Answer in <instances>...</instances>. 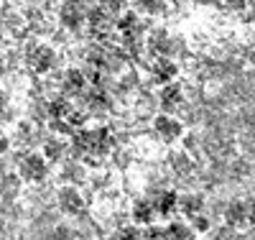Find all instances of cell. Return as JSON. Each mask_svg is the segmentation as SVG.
I'll return each instance as SVG.
<instances>
[{
    "label": "cell",
    "instance_id": "1",
    "mask_svg": "<svg viewBox=\"0 0 255 240\" xmlns=\"http://www.w3.org/2000/svg\"><path fill=\"white\" fill-rule=\"evenodd\" d=\"M113 146L110 130L97 128V130H82L74 136V151L77 154H90V156H105Z\"/></svg>",
    "mask_w": 255,
    "mask_h": 240
},
{
    "label": "cell",
    "instance_id": "2",
    "mask_svg": "<svg viewBox=\"0 0 255 240\" xmlns=\"http://www.w3.org/2000/svg\"><path fill=\"white\" fill-rule=\"evenodd\" d=\"M20 174H23L28 182H41V179H44V174H46V164H44V159L36 156V154L23 156V161H20Z\"/></svg>",
    "mask_w": 255,
    "mask_h": 240
},
{
    "label": "cell",
    "instance_id": "3",
    "mask_svg": "<svg viewBox=\"0 0 255 240\" xmlns=\"http://www.w3.org/2000/svg\"><path fill=\"white\" fill-rule=\"evenodd\" d=\"M248 205L245 202H240V200H235V202H230L227 207H225V220H227V225H232V228H238V225H245L248 223Z\"/></svg>",
    "mask_w": 255,
    "mask_h": 240
},
{
    "label": "cell",
    "instance_id": "4",
    "mask_svg": "<svg viewBox=\"0 0 255 240\" xmlns=\"http://www.w3.org/2000/svg\"><path fill=\"white\" fill-rule=\"evenodd\" d=\"M59 207L61 212H67V215H77L82 210V197H79V192L77 189H61L59 192Z\"/></svg>",
    "mask_w": 255,
    "mask_h": 240
},
{
    "label": "cell",
    "instance_id": "5",
    "mask_svg": "<svg viewBox=\"0 0 255 240\" xmlns=\"http://www.w3.org/2000/svg\"><path fill=\"white\" fill-rule=\"evenodd\" d=\"M156 130H158V136L163 141H176L181 136V125L174 120V118H168V115H161L156 120Z\"/></svg>",
    "mask_w": 255,
    "mask_h": 240
},
{
    "label": "cell",
    "instance_id": "6",
    "mask_svg": "<svg viewBox=\"0 0 255 240\" xmlns=\"http://www.w3.org/2000/svg\"><path fill=\"white\" fill-rule=\"evenodd\" d=\"M153 215H156V205H153V200H138V202L133 205V220H135V223L151 225Z\"/></svg>",
    "mask_w": 255,
    "mask_h": 240
},
{
    "label": "cell",
    "instance_id": "7",
    "mask_svg": "<svg viewBox=\"0 0 255 240\" xmlns=\"http://www.w3.org/2000/svg\"><path fill=\"white\" fill-rule=\"evenodd\" d=\"M153 205H156V212H158V215H171L174 207L179 205V200H176L174 192H161L158 197L153 200Z\"/></svg>",
    "mask_w": 255,
    "mask_h": 240
},
{
    "label": "cell",
    "instance_id": "8",
    "mask_svg": "<svg viewBox=\"0 0 255 240\" xmlns=\"http://www.w3.org/2000/svg\"><path fill=\"white\" fill-rule=\"evenodd\" d=\"M51 51L46 49V46H41V49H33V54H31V64H33V69L36 72H46L49 67H51Z\"/></svg>",
    "mask_w": 255,
    "mask_h": 240
},
{
    "label": "cell",
    "instance_id": "9",
    "mask_svg": "<svg viewBox=\"0 0 255 240\" xmlns=\"http://www.w3.org/2000/svg\"><path fill=\"white\" fill-rule=\"evenodd\" d=\"M61 18H64V23H67L69 28H77L82 23V8L74 5V3H69L67 8L61 10Z\"/></svg>",
    "mask_w": 255,
    "mask_h": 240
},
{
    "label": "cell",
    "instance_id": "10",
    "mask_svg": "<svg viewBox=\"0 0 255 240\" xmlns=\"http://www.w3.org/2000/svg\"><path fill=\"white\" fill-rule=\"evenodd\" d=\"M179 102H181L179 87H166V90L161 92V105L166 107V110H174V107H179Z\"/></svg>",
    "mask_w": 255,
    "mask_h": 240
},
{
    "label": "cell",
    "instance_id": "11",
    "mask_svg": "<svg viewBox=\"0 0 255 240\" xmlns=\"http://www.w3.org/2000/svg\"><path fill=\"white\" fill-rule=\"evenodd\" d=\"M191 228H186L184 223H171L168 225V230H166V238L168 240H191Z\"/></svg>",
    "mask_w": 255,
    "mask_h": 240
},
{
    "label": "cell",
    "instance_id": "12",
    "mask_svg": "<svg viewBox=\"0 0 255 240\" xmlns=\"http://www.w3.org/2000/svg\"><path fill=\"white\" fill-rule=\"evenodd\" d=\"M202 205H204V200L197 197V194H191V197H184V200L179 202V207L184 210V215H191V217H197V215H199Z\"/></svg>",
    "mask_w": 255,
    "mask_h": 240
},
{
    "label": "cell",
    "instance_id": "13",
    "mask_svg": "<svg viewBox=\"0 0 255 240\" xmlns=\"http://www.w3.org/2000/svg\"><path fill=\"white\" fill-rule=\"evenodd\" d=\"M49 110H51V118H61V120H67L74 110H72V107H69V102L67 100H64V97H59V100H54L51 102V107H49Z\"/></svg>",
    "mask_w": 255,
    "mask_h": 240
},
{
    "label": "cell",
    "instance_id": "14",
    "mask_svg": "<svg viewBox=\"0 0 255 240\" xmlns=\"http://www.w3.org/2000/svg\"><path fill=\"white\" fill-rule=\"evenodd\" d=\"M64 87H67V92H82L84 77H82L79 72H69V74H67V82H64Z\"/></svg>",
    "mask_w": 255,
    "mask_h": 240
},
{
    "label": "cell",
    "instance_id": "15",
    "mask_svg": "<svg viewBox=\"0 0 255 240\" xmlns=\"http://www.w3.org/2000/svg\"><path fill=\"white\" fill-rule=\"evenodd\" d=\"M174 64L171 61H163V64H158V69H156V77L161 79V82H166V79H171L174 77Z\"/></svg>",
    "mask_w": 255,
    "mask_h": 240
},
{
    "label": "cell",
    "instance_id": "16",
    "mask_svg": "<svg viewBox=\"0 0 255 240\" xmlns=\"http://www.w3.org/2000/svg\"><path fill=\"white\" fill-rule=\"evenodd\" d=\"M87 105L92 107V110H105V107H108V100H105L102 92H92V95L87 97Z\"/></svg>",
    "mask_w": 255,
    "mask_h": 240
},
{
    "label": "cell",
    "instance_id": "17",
    "mask_svg": "<svg viewBox=\"0 0 255 240\" xmlns=\"http://www.w3.org/2000/svg\"><path fill=\"white\" fill-rule=\"evenodd\" d=\"M115 240H143V235L138 230H133V228H125V230H120L115 235Z\"/></svg>",
    "mask_w": 255,
    "mask_h": 240
},
{
    "label": "cell",
    "instance_id": "18",
    "mask_svg": "<svg viewBox=\"0 0 255 240\" xmlns=\"http://www.w3.org/2000/svg\"><path fill=\"white\" fill-rule=\"evenodd\" d=\"M212 240H235V233L230 228H220V230L212 233Z\"/></svg>",
    "mask_w": 255,
    "mask_h": 240
},
{
    "label": "cell",
    "instance_id": "19",
    "mask_svg": "<svg viewBox=\"0 0 255 240\" xmlns=\"http://www.w3.org/2000/svg\"><path fill=\"white\" fill-rule=\"evenodd\" d=\"M59 151H61L59 141H49V143L44 146V154H46L49 159H56V156H59Z\"/></svg>",
    "mask_w": 255,
    "mask_h": 240
},
{
    "label": "cell",
    "instance_id": "20",
    "mask_svg": "<svg viewBox=\"0 0 255 240\" xmlns=\"http://www.w3.org/2000/svg\"><path fill=\"white\" fill-rule=\"evenodd\" d=\"M163 238H166V233L158 230V228H148V230L143 233V240H163Z\"/></svg>",
    "mask_w": 255,
    "mask_h": 240
},
{
    "label": "cell",
    "instance_id": "21",
    "mask_svg": "<svg viewBox=\"0 0 255 240\" xmlns=\"http://www.w3.org/2000/svg\"><path fill=\"white\" fill-rule=\"evenodd\" d=\"M194 228H197L199 233H204V230H209V220H207L204 215H197V217H194Z\"/></svg>",
    "mask_w": 255,
    "mask_h": 240
},
{
    "label": "cell",
    "instance_id": "22",
    "mask_svg": "<svg viewBox=\"0 0 255 240\" xmlns=\"http://www.w3.org/2000/svg\"><path fill=\"white\" fill-rule=\"evenodd\" d=\"M102 8H108V10H120V0H102Z\"/></svg>",
    "mask_w": 255,
    "mask_h": 240
},
{
    "label": "cell",
    "instance_id": "23",
    "mask_svg": "<svg viewBox=\"0 0 255 240\" xmlns=\"http://www.w3.org/2000/svg\"><path fill=\"white\" fill-rule=\"evenodd\" d=\"M248 207H250V210H248V223H250V225H255V202H250Z\"/></svg>",
    "mask_w": 255,
    "mask_h": 240
},
{
    "label": "cell",
    "instance_id": "24",
    "mask_svg": "<svg viewBox=\"0 0 255 240\" xmlns=\"http://www.w3.org/2000/svg\"><path fill=\"white\" fill-rule=\"evenodd\" d=\"M140 3H143L148 10H156V8H158V0H140Z\"/></svg>",
    "mask_w": 255,
    "mask_h": 240
}]
</instances>
